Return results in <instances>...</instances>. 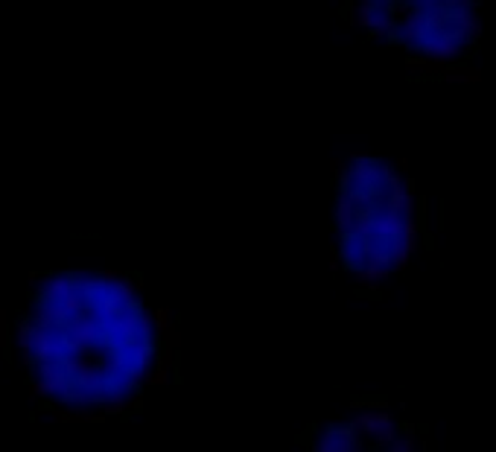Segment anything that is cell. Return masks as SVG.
Wrapping results in <instances>:
<instances>
[{
	"instance_id": "cell-1",
	"label": "cell",
	"mask_w": 496,
	"mask_h": 452,
	"mask_svg": "<svg viewBox=\"0 0 496 452\" xmlns=\"http://www.w3.org/2000/svg\"><path fill=\"white\" fill-rule=\"evenodd\" d=\"M417 251V193L403 163L353 152L333 175V260L362 286L400 274Z\"/></svg>"
},
{
	"instance_id": "cell-2",
	"label": "cell",
	"mask_w": 496,
	"mask_h": 452,
	"mask_svg": "<svg viewBox=\"0 0 496 452\" xmlns=\"http://www.w3.org/2000/svg\"><path fill=\"white\" fill-rule=\"evenodd\" d=\"M479 0H353V27L391 47L412 64L453 70L482 41Z\"/></svg>"
},
{
	"instance_id": "cell-3",
	"label": "cell",
	"mask_w": 496,
	"mask_h": 452,
	"mask_svg": "<svg viewBox=\"0 0 496 452\" xmlns=\"http://www.w3.org/2000/svg\"><path fill=\"white\" fill-rule=\"evenodd\" d=\"M310 452H417V438L391 409L362 406L324 423Z\"/></svg>"
},
{
	"instance_id": "cell-4",
	"label": "cell",
	"mask_w": 496,
	"mask_h": 452,
	"mask_svg": "<svg viewBox=\"0 0 496 452\" xmlns=\"http://www.w3.org/2000/svg\"><path fill=\"white\" fill-rule=\"evenodd\" d=\"M15 332H18V347L21 350H33V339H35V324L33 318H21L15 324Z\"/></svg>"
},
{
	"instance_id": "cell-5",
	"label": "cell",
	"mask_w": 496,
	"mask_h": 452,
	"mask_svg": "<svg viewBox=\"0 0 496 452\" xmlns=\"http://www.w3.org/2000/svg\"><path fill=\"white\" fill-rule=\"evenodd\" d=\"M27 391H30V400H33V402H38V400H50V386H47L41 376H33V379H30Z\"/></svg>"
},
{
	"instance_id": "cell-6",
	"label": "cell",
	"mask_w": 496,
	"mask_h": 452,
	"mask_svg": "<svg viewBox=\"0 0 496 452\" xmlns=\"http://www.w3.org/2000/svg\"><path fill=\"white\" fill-rule=\"evenodd\" d=\"M6 342H9V327H6V313L0 309V350L6 347Z\"/></svg>"
}]
</instances>
